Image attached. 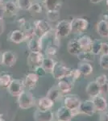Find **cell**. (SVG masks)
Here are the masks:
<instances>
[{
  "mask_svg": "<svg viewBox=\"0 0 108 121\" xmlns=\"http://www.w3.org/2000/svg\"><path fill=\"white\" fill-rule=\"evenodd\" d=\"M17 103L19 107L22 110H27L36 105V99L33 94L30 91H23L17 97Z\"/></svg>",
  "mask_w": 108,
  "mask_h": 121,
  "instance_id": "1",
  "label": "cell"
},
{
  "mask_svg": "<svg viewBox=\"0 0 108 121\" xmlns=\"http://www.w3.org/2000/svg\"><path fill=\"white\" fill-rule=\"evenodd\" d=\"M33 29H34L35 36L41 39L47 36L52 31L49 23L46 20H42V19L35 21L33 23Z\"/></svg>",
  "mask_w": 108,
  "mask_h": 121,
  "instance_id": "2",
  "label": "cell"
},
{
  "mask_svg": "<svg viewBox=\"0 0 108 121\" xmlns=\"http://www.w3.org/2000/svg\"><path fill=\"white\" fill-rule=\"evenodd\" d=\"M71 69L67 67L63 62L61 61H56L53 69L52 71V74L53 78L56 80H60L65 78H67L69 76Z\"/></svg>",
  "mask_w": 108,
  "mask_h": 121,
  "instance_id": "3",
  "label": "cell"
},
{
  "mask_svg": "<svg viewBox=\"0 0 108 121\" xmlns=\"http://www.w3.org/2000/svg\"><path fill=\"white\" fill-rule=\"evenodd\" d=\"M71 23V32L74 34H82L89 27V22L85 18H74L70 22Z\"/></svg>",
  "mask_w": 108,
  "mask_h": 121,
  "instance_id": "4",
  "label": "cell"
},
{
  "mask_svg": "<svg viewBox=\"0 0 108 121\" xmlns=\"http://www.w3.org/2000/svg\"><path fill=\"white\" fill-rule=\"evenodd\" d=\"M24 81L21 79H12L7 87V91L13 97H18L24 91Z\"/></svg>",
  "mask_w": 108,
  "mask_h": 121,
  "instance_id": "5",
  "label": "cell"
},
{
  "mask_svg": "<svg viewBox=\"0 0 108 121\" xmlns=\"http://www.w3.org/2000/svg\"><path fill=\"white\" fill-rule=\"evenodd\" d=\"M71 32V23L68 20H60L56 24L55 33L59 38L66 37Z\"/></svg>",
  "mask_w": 108,
  "mask_h": 121,
  "instance_id": "6",
  "label": "cell"
},
{
  "mask_svg": "<svg viewBox=\"0 0 108 121\" xmlns=\"http://www.w3.org/2000/svg\"><path fill=\"white\" fill-rule=\"evenodd\" d=\"M44 58V56L41 52H30L27 58V63L28 66L35 69L37 66L42 65Z\"/></svg>",
  "mask_w": 108,
  "mask_h": 121,
  "instance_id": "7",
  "label": "cell"
},
{
  "mask_svg": "<svg viewBox=\"0 0 108 121\" xmlns=\"http://www.w3.org/2000/svg\"><path fill=\"white\" fill-rule=\"evenodd\" d=\"M56 86L62 95H68L73 89V81H72L69 77L65 78L58 80Z\"/></svg>",
  "mask_w": 108,
  "mask_h": 121,
  "instance_id": "8",
  "label": "cell"
},
{
  "mask_svg": "<svg viewBox=\"0 0 108 121\" xmlns=\"http://www.w3.org/2000/svg\"><path fill=\"white\" fill-rule=\"evenodd\" d=\"M81 102V99L77 95H66L64 99V106L71 111H78V107Z\"/></svg>",
  "mask_w": 108,
  "mask_h": 121,
  "instance_id": "9",
  "label": "cell"
},
{
  "mask_svg": "<svg viewBox=\"0 0 108 121\" xmlns=\"http://www.w3.org/2000/svg\"><path fill=\"white\" fill-rule=\"evenodd\" d=\"M79 114H84L88 116H92L96 112L94 103L92 100H85L81 102L78 107Z\"/></svg>",
  "mask_w": 108,
  "mask_h": 121,
  "instance_id": "10",
  "label": "cell"
},
{
  "mask_svg": "<svg viewBox=\"0 0 108 121\" xmlns=\"http://www.w3.org/2000/svg\"><path fill=\"white\" fill-rule=\"evenodd\" d=\"M16 54L12 51H5L1 56V64L7 67H12L16 63Z\"/></svg>",
  "mask_w": 108,
  "mask_h": 121,
  "instance_id": "11",
  "label": "cell"
},
{
  "mask_svg": "<svg viewBox=\"0 0 108 121\" xmlns=\"http://www.w3.org/2000/svg\"><path fill=\"white\" fill-rule=\"evenodd\" d=\"M73 117L72 111L65 106L59 107L56 113V118L57 121H70Z\"/></svg>",
  "mask_w": 108,
  "mask_h": 121,
  "instance_id": "12",
  "label": "cell"
},
{
  "mask_svg": "<svg viewBox=\"0 0 108 121\" xmlns=\"http://www.w3.org/2000/svg\"><path fill=\"white\" fill-rule=\"evenodd\" d=\"M35 121H53L54 114L51 110L40 111L37 110L33 114Z\"/></svg>",
  "mask_w": 108,
  "mask_h": 121,
  "instance_id": "13",
  "label": "cell"
},
{
  "mask_svg": "<svg viewBox=\"0 0 108 121\" xmlns=\"http://www.w3.org/2000/svg\"><path fill=\"white\" fill-rule=\"evenodd\" d=\"M27 48L30 52H41L43 48V39L35 36L27 40Z\"/></svg>",
  "mask_w": 108,
  "mask_h": 121,
  "instance_id": "14",
  "label": "cell"
},
{
  "mask_svg": "<svg viewBox=\"0 0 108 121\" xmlns=\"http://www.w3.org/2000/svg\"><path fill=\"white\" fill-rule=\"evenodd\" d=\"M94 103V106H95V111L99 112H104L107 109L108 103L107 101L104 97L101 96V95H98V96L95 97L92 99Z\"/></svg>",
  "mask_w": 108,
  "mask_h": 121,
  "instance_id": "15",
  "label": "cell"
},
{
  "mask_svg": "<svg viewBox=\"0 0 108 121\" xmlns=\"http://www.w3.org/2000/svg\"><path fill=\"white\" fill-rule=\"evenodd\" d=\"M38 80H39V76L35 72L34 73H27L26 77H25V80H24L25 87L28 89L29 91L35 89L37 85V82H38Z\"/></svg>",
  "mask_w": 108,
  "mask_h": 121,
  "instance_id": "16",
  "label": "cell"
},
{
  "mask_svg": "<svg viewBox=\"0 0 108 121\" xmlns=\"http://www.w3.org/2000/svg\"><path fill=\"white\" fill-rule=\"evenodd\" d=\"M86 92L90 97L93 99L98 95H100V94L102 93V88L95 82V81H92L88 83L86 88Z\"/></svg>",
  "mask_w": 108,
  "mask_h": 121,
  "instance_id": "17",
  "label": "cell"
},
{
  "mask_svg": "<svg viewBox=\"0 0 108 121\" xmlns=\"http://www.w3.org/2000/svg\"><path fill=\"white\" fill-rule=\"evenodd\" d=\"M37 106V109L40 111H48L53 107L54 102H52L51 99L47 97H43L38 99L37 103H36Z\"/></svg>",
  "mask_w": 108,
  "mask_h": 121,
  "instance_id": "18",
  "label": "cell"
},
{
  "mask_svg": "<svg viewBox=\"0 0 108 121\" xmlns=\"http://www.w3.org/2000/svg\"><path fill=\"white\" fill-rule=\"evenodd\" d=\"M9 40L15 44H20L25 40L23 32L22 30L19 29H15V30L11 31L9 35Z\"/></svg>",
  "mask_w": 108,
  "mask_h": 121,
  "instance_id": "19",
  "label": "cell"
},
{
  "mask_svg": "<svg viewBox=\"0 0 108 121\" xmlns=\"http://www.w3.org/2000/svg\"><path fill=\"white\" fill-rule=\"evenodd\" d=\"M97 32L101 37L107 38L108 36V21L101 19L97 23Z\"/></svg>",
  "mask_w": 108,
  "mask_h": 121,
  "instance_id": "20",
  "label": "cell"
},
{
  "mask_svg": "<svg viewBox=\"0 0 108 121\" xmlns=\"http://www.w3.org/2000/svg\"><path fill=\"white\" fill-rule=\"evenodd\" d=\"M78 41L79 43L80 46H81L82 50L90 52V46H91L92 44V39L89 36H86V35L82 36L81 37L78 38Z\"/></svg>",
  "mask_w": 108,
  "mask_h": 121,
  "instance_id": "21",
  "label": "cell"
},
{
  "mask_svg": "<svg viewBox=\"0 0 108 121\" xmlns=\"http://www.w3.org/2000/svg\"><path fill=\"white\" fill-rule=\"evenodd\" d=\"M67 50H68L69 53L71 54V55H73V56L78 55V54L82 51L81 46H80L78 40H74L69 41L67 46Z\"/></svg>",
  "mask_w": 108,
  "mask_h": 121,
  "instance_id": "22",
  "label": "cell"
},
{
  "mask_svg": "<svg viewBox=\"0 0 108 121\" xmlns=\"http://www.w3.org/2000/svg\"><path fill=\"white\" fill-rule=\"evenodd\" d=\"M61 95H62V94L60 93V91H59L57 86H52L49 90H48L46 97H47V98H48L49 99H51L52 102L55 103V102L58 101L59 99H60Z\"/></svg>",
  "mask_w": 108,
  "mask_h": 121,
  "instance_id": "23",
  "label": "cell"
},
{
  "mask_svg": "<svg viewBox=\"0 0 108 121\" xmlns=\"http://www.w3.org/2000/svg\"><path fill=\"white\" fill-rule=\"evenodd\" d=\"M44 7L48 11H59L61 7V0H44Z\"/></svg>",
  "mask_w": 108,
  "mask_h": 121,
  "instance_id": "24",
  "label": "cell"
},
{
  "mask_svg": "<svg viewBox=\"0 0 108 121\" xmlns=\"http://www.w3.org/2000/svg\"><path fill=\"white\" fill-rule=\"evenodd\" d=\"M78 60L83 62H93L95 60V55L90 51H83L82 50L77 55Z\"/></svg>",
  "mask_w": 108,
  "mask_h": 121,
  "instance_id": "25",
  "label": "cell"
},
{
  "mask_svg": "<svg viewBox=\"0 0 108 121\" xmlns=\"http://www.w3.org/2000/svg\"><path fill=\"white\" fill-rule=\"evenodd\" d=\"M78 69L81 72V74L83 76H88L93 72V67L89 62H83L81 61L78 64Z\"/></svg>",
  "mask_w": 108,
  "mask_h": 121,
  "instance_id": "26",
  "label": "cell"
},
{
  "mask_svg": "<svg viewBox=\"0 0 108 121\" xmlns=\"http://www.w3.org/2000/svg\"><path fill=\"white\" fill-rule=\"evenodd\" d=\"M56 64V61L51 57H44V60H43L42 62V67L45 69V71L48 73H52V69H53V67Z\"/></svg>",
  "mask_w": 108,
  "mask_h": 121,
  "instance_id": "27",
  "label": "cell"
},
{
  "mask_svg": "<svg viewBox=\"0 0 108 121\" xmlns=\"http://www.w3.org/2000/svg\"><path fill=\"white\" fill-rule=\"evenodd\" d=\"M4 7H5V11L7 13H9L11 15H15L18 11V6H17L16 3L11 0L6 2L4 3Z\"/></svg>",
  "mask_w": 108,
  "mask_h": 121,
  "instance_id": "28",
  "label": "cell"
},
{
  "mask_svg": "<svg viewBox=\"0 0 108 121\" xmlns=\"http://www.w3.org/2000/svg\"><path fill=\"white\" fill-rule=\"evenodd\" d=\"M11 80H12V77L11 74L7 73H1L0 74V86L2 88H7Z\"/></svg>",
  "mask_w": 108,
  "mask_h": 121,
  "instance_id": "29",
  "label": "cell"
},
{
  "mask_svg": "<svg viewBox=\"0 0 108 121\" xmlns=\"http://www.w3.org/2000/svg\"><path fill=\"white\" fill-rule=\"evenodd\" d=\"M102 43L103 42H101L99 40H92V44H91V46H90V52L95 56L99 55V54L101 53Z\"/></svg>",
  "mask_w": 108,
  "mask_h": 121,
  "instance_id": "30",
  "label": "cell"
},
{
  "mask_svg": "<svg viewBox=\"0 0 108 121\" xmlns=\"http://www.w3.org/2000/svg\"><path fill=\"white\" fill-rule=\"evenodd\" d=\"M16 4L19 9H21L23 11H29L32 3V0H17Z\"/></svg>",
  "mask_w": 108,
  "mask_h": 121,
  "instance_id": "31",
  "label": "cell"
},
{
  "mask_svg": "<svg viewBox=\"0 0 108 121\" xmlns=\"http://www.w3.org/2000/svg\"><path fill=\"white\" fill-rule=\"evenodd\" d=\"M46 16L49 21L55 22L60 19V12L59 11H47Z\"/></svg>",
  "mask_w": 108,
  "mask_h": 121,
  "instance_id": "32",
  "label": "cell"
},
{
  "mask_svg": "<svg viewBox=\"0 0 108 121\" xmlns=\"http://www.w3.org/2000/svg\"><path fill=\"white\" fill-rule=\"evenodd\" d=\"M23 36H24L25 40H29L30 39L35 36V32L33 27H28V28H25L24 30L23 31Z\"/></svg>",
  "mask_w": 108,
  "mask_h": 121,
  "instance_id": "33",
  "label": "cell"
},
{
  "mask_svg": "<svg viewBox=\"0 0 108 121\" xmlns=\"http://www.w3.org/2000/svg\"><path fill=\"white\" fill-rule=\"evenodd\" d=\"M99 65L102 69L108 70V55L102 54L99 59Z\"/></svg>",
  "mask_w": 108,
  "mask_h": 121,
  "instance_id": "34",
  "label": "cell"
},
{
  "mask_svg": "<svg viewBox=\"0 0 108 121\" xmlns=\"http://www.w3.org/2000/svg\"><path fill=\"white\" fill-rule=\"evenodd\" d=\"M95 82L100 87H103L104 86L107 85V77L106 74H101L99 76H98L96 78V80H95Z\"/></svg>",
  "mask_w": 108,
  "mask_h": 121,
  "instance_id": "35",
  "label": "cell"
},
{
  "mask_svg": "<svg viewBox=\"0 0 108 121\" xmlns=\"http://www.w3.org/2000/svg\"><path fill=\"white\" fill-rule=\"evenodd\" d=\"M82 76L81 74V72L79 71L78 69H71V71H70V73H69V78L72 81H77L80 78V77Z\"/></svg>",
  "mask_w": 108,
  "mask_h": 121,
  "instance_id": "36",
  "label": "cell"
},
{
  "mask_svg": "<svg viewBox=\"0 0 108 121\" xmlns=\"http://www.w3.org/2000/svg\"><path fill=\"white\" fill-rule=\"evenodd\" d=\"M56 52H57V49L54 45H48L45 49V53L48 56H55L56 54Z\"/></svg>",
  "mask_w": 108,
  "mask_h": 121,
  "instance_id": "37",
  "label": "cell"
},
{
  "mask_svg": "<svg viewBox=\"0 0 108 121\" xmlns=\"http://www.w3.org/2000/svg\"><path fill=\"white\" fill-rule=\"evenodd\" d=\"M29 11L32 13H36V14H38V13H40L41 11H42V6H41L40 3H32L30 9H29Z\"/></svg>",
  "mask_w": 108,
  "mask_h": 121,
  "instance_id": "38",
  "label": "cell"
},
{
  "mask_svg": "<svg viewBox=\"0 0 108 121\" xmlns=\"http://www.w3.org/2000/svg\"><path fill=\"white\" fill-rule=\"evenodd\" d=\"M34 70H35V73H36V74L39 76V78L43 77V76L47 74V72L45 71V69L42 67V65L37 66V67L35 68Z\"/></svg>",
  "mask_w": 108,
  "mask_h": 121,
  "instance_id": "39",
  "label": "cell"
},
{
  "mask_svg": "<svg viewBox=\"0 0 108 121\" xmlns=\"http://www.w3.org/2000/svg\"><path fill=\"white\" fill-rule=\"evenodd\" d=\"M101 53L102 54H106V55H108V43H105V42L102 43Z\"/></svg>",
  "mask_w": 108,
  "mask_h": 121,
  "instance_id": "40",
  "label": "cell"
},
{
  "mask_svg": "<svg viewBox=\"0 0 108 121\" xmlns=\"http://www.w3.org/2000/svg\"><path fill=\"white\" fill-rule=\"evenodd\" d=\"M99 121H108V113L107 112H102L100 115Z\"/></svg>",
  "mask_w": 108,
  "mask_h": 121,
  "instance_id": "41",
  "label": "cell"
},
{
  "mask_svg": "<svg viewBox=\"0 0 108 121\" xmlns=\"http://www.w3.org/2000/svg\"><path fill=\"white\" fill-rule=\"evenodd\" d=\"M5 13H6V11H5L4 4L1 3V4H0V19H3Z\"/></svg>",
  "mask_w": 108,
  "mask_h": 121,
  "instance_id": "42",
  "label": "cell"
},
{
  "mask_svg": "<svg viewBox=\"0 0 108 121\" xmlns=\"http://www.w3.org/2000/svg\"><path fill=\"white\" fill-rule=\"evenodd\" d=\"M4 32V22L3 19H0V36Z\"/></svg>",
  "mask_w": 108,
  "mask_h": 121,
  "instance_id": "43",
  "label": "cell"
},
{
  "mask_svg": "<svg viewBox=\"0 0 108 121\" xmlns=\"http://www.w3.org/2000/svg\"><path fill=\"white\" fill-rule=\"evenodd\" d=\"M90 3H94V4H97V3H101L103 0H90Z\"/></svg>",
  "mask_w": 108,
  "mask_h": 121,
  "instance_id": "44",
  "label": "cell"
},
{
  "mask_svg": "<svg viewBox=\"0 0 108 121\" xmlns=\"http://www.w3.org/2000/svg\"><path fill=\"white\" fill-rule=\"evenodd\" d=\"M103 88H105L106 89V92H108V83H107V85L104 86L103 87H102V89Z\"/></svg>",
  "mask_w": 108,
  "mask_h": 121,
  "instance_id": "45",
  "label": "cell"
},
{
  "mask_svg": "<svg viewBox=\"0 0 108 121\" xmlns=\"http://www.w3.org/2000/svg\"><path fill=\"white\" fill-rule=\"evenodd\" d=\"M0 121H6V120L3 118V117H2V118H0Z\"/></svg>",
  "mask_w": 108,
  "mask_h": 121,
  "instance_id": "46",
  "label": "cell"
},
{
  "mask_svg": "<svg viewBox=\"0 0 108 121\" xmlns=\"http://www.w3.org/2000/svg\"><path fill=\"white\" fill-rule=\"evenodd\" d=\"M1 3H3V0H0V4Z\"/></svg>",
  "mask_w": 108,
  "mask_h": 121,
  "instance_id": "47",
  "label": "cell"
},
{
  "mask_svg": "<svg viewBox=\"0 0 108 121\" xmlns=\"http://www.w3.org/2000/svg\"><path fill=\"white\" fill-rule=\"evenodd\" d=\"M3 116V114H1V113H0V118H2V117Z\"/></svg>",
  "mask_w": 108,
  "mask_h": 121,
  "instance_id": "48",
  "label": "cell"
},
{
  "mask_svg": "<svg viewBox=\"0 0 108 121\" xmlns=\"http://www.w3.org/2000/svg\"><path fill=\"white\" fill-rule=\"evenodd\" d=\"M106 3H107V5L108 6V0H106Z\"/></svg>",
  "mask_w": 108,
  "mask_h": 121,
  "instance_id": "49",
  "label": "cell"
},
{
  "mask_svg": "<svg viewBox=\"0 0 108 121\" xmlns=\"http://www.w3.org/2000/svg\"><path fill=\"white\" fill-rule=\"evenodd\" d=\"M107 38H108V36H107Z\"/></svg>",
  "mask_w": 108,
  "mask_h": 121,
  "instance_id": "50",
  "label": "cell"
}]
</instances>
